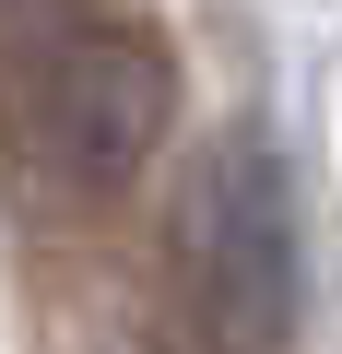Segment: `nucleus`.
I'll list each match as a JSON object with an SVG mask.
<instances>
[{"instance_id":"2","label":"nucleus","mask_w":342,"mask_h":354,"mask_svg":"<svg viewBox=\"0 0 342 354\" xmlns=\"http://www.w3.org/2000/svg\"><path fill=\"white\" fill-rule=\"evenodd\" d=\"M189 330L201 354H283L307 319V236H295V177L260 130H225L201 189H189Z\"/></svg>"},{"instance_id":"1","label":"nucleus","mask_w":342,"mask_h":354,"mask_svg":"<svg viewBox=\"0 0 342 354\" xmlns=\"http://www.w3.org/2000/svg\"><path fill=\"white\" fill-rule=\"evenodd\" d=\"M178 130V59L142 0H0V153L59 201H106Z\"/></svg>"}]
</instances>
